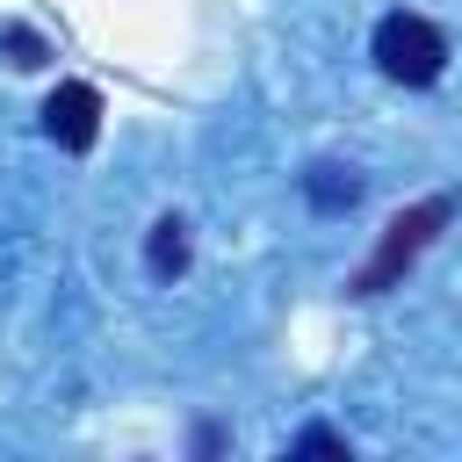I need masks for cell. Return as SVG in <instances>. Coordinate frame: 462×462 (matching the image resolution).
Segmentation results:
<instances>
[{
  "label": "cell",
  "mask_w": 462,
  "mask_h": 462,
  "mask_svg": "<svg viewBox=\"0 0 462 462\" xmlns=\"http://www.w3.org/2000/svg\"><path fill=\"white\" fill-rule=\"evenodd\" d=\"M296 448H303V455H346V440H339V433H325V426H310Z\"/></svg>",
  "instance_id": "obj_6"
},
{
  "label": "cell",
  "mask_w": 462,
  "mask_h": 462,
  "mask_svg": "<svg viewBox=\"0 0 462 462\" xmlns=\"http://www.w3.org/2000/svg\"><path fill=\"white\" fill-rule=\"evenodd\" d=\"M303 188H310V202H318V209H354V202H361V180H354L346 166H310V180H303Z\"/></svg>",
  "instance_id": "obj_4"
},
{
  "label": "cell",
  "mask_w": 462,
  "mask_h": 462,
  "mask_svg": "<svg viewBox=\"0 0 462 462\" xmlns=\"http://www.w3.org/2000/svg\"><path fill=\"white\" fill-rule=\"evenodd\" d=\"M43 130H51V144L87 152V144L101 137V94H94L87 79H65V87L43 101Z\"/></svg>",
  "instance_id": "obj_3"
},
{
  "label": "cell",
  "mask_w": 462,
  "mask_h": 462,
  "mask_svg": "<svg viewBox=\"0 0 462 462\" xmlns=\"http://www.w3.org/2000/svg\"><path fill=\"white\" fill-rule=\"evenodd\" d=\"M375 65L383 79H404V87H433L448 72V36L426 22V14H383L375 22Z\"/></svg>",
  "instance_id": "obj_1"
},
{
  "label": "cell",
  "mask_w": 462,
  "mask_h": 462,
  "mask_svg": "<svg viewBox=\"0 0 462 462\" xmlns=\"http://www.w3.org/2000/svg\"><path fill=\"white\" fill-rule=\"evenodd\" d=\"M180 267H188V224L159 217L152 224V274H180Z\"/></svg>",
  "instance_id": "obj_5"
},
{
  "label": "cell",
  "mask_w": 462,
  "mask_h": 462,
  "mask_svg": "<svg viewBox=\"0 0 462 462\" xmlns=\"http://www.w3.org/2000/svg\"><path fill=\"white\" fill-rule=\"evenodd\" d=\"M448 217H455V202H448V195H426L419 209L390 217V231H383V245H375V260H368V267H361L346 289H354V296H383V289H390V282H397V274H404V267H411V260L433 245V231H440Z\"/></svg>",
  "instance_id": "obj_2"
}]
</instances>
